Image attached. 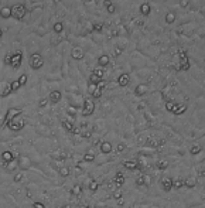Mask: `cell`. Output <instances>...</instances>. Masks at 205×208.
Wrapping results in <instances>:
<instances>
[{"label":"cell","mask_w":205,"mask_h":208,"mask_svg":"<svg viewBox=\"0 0 205 208\" xmlns=\"http://www.w3.org/2000/svg\"><path fill=\"white\" fill-rule=\"evenodd\" d=\"M101 79H102V78H99L98 75H95L94 72L89 75V84H98V82L101 81Z\"/></svg>","instance_id":"obj_26"},{"label":"cell","mask_w":205,"mask_h":208,"mask_svg":"<svg viewBox=\"0 0 205 208\" xmlns=\"http://www.w3.org/2000/svg\"><path fill=\"white\" fill-rule=\"evenodd\" d=\"M48 101H50V99H47V98H42V99H40L38 106H40V108H45V106H47V103H48Z\"/></svg>","instance_id":"obj_37"},{"label":"cell","mask_w":205,"mask_h":208,"mask_svg":"<svg viewBox=\"0 0 205 208\" xmlns=\"http://www.w3.org/2000/svg\"><path fill=\"white\" fill-rule=\"evenodd\" d=\"M113 183H115L116 188H122V186L125 184V176H123V173H120V171H118V173L115 174V178H113Z\"/></svg>","instance_id":"obj_14"},{"label":"cell","mask_w":205,"mask_h":208,"mask_svg":"<svg viewBox=\"0 0 205 208\" xmlns=\"http://www.w3.org/2000/svg\"><path fill=\"white\" fill-rule=\"evenodd\" d=\"M102 91H103V89L99 88L96 84H89V85H88V94H90V95H92V98H95V99L101 98V96H102Z\"/></svg>","instance_id":"obj_7"},{"label":"cell","mask_w":205,"mask_h":208,"mask_svg":"<svg viewBox=\"0 0 205 208\" xmlns=\"http://www.w3.org/2000/svg\"><path fill=\"white\" fill-rule=\"evenodd\" d=\"M79 136L83 139H90V136H92V129H90L88 125H81L79 127Z\"/></svg>","instance_id":"obj_10"},{"label":"cell","mask_w":205,"mask_h":208,"mask_svg":"<svg viewBox=\"0 0 205 208\" xmlns=\"http://www.w3.org/2000/svg\"><path fill=\"white\" fill-rule=\"evenodd\" d=\"M71 195H81L82 194V186H79V184H75L72 188H71Z\"/></svg>","instance_id":"obj_21"},{"label":"cell","mask_w":205,"mask_h":208,"mask_svg":"<svg viewBox=\"0 0 205 208\" xmlns=\"http://www.w3.org/2000/svg\"><path fill=\"white\" fill-rule=\"evenodd\" d=\"M54 157H55L57 160H59V162H62V160H65L66 157H68V154H66V152H61L58 156L55 154V156H54Z\"/></svg>","instance_id":"obj_35"},{"label":"cell","mask_w":205,"mask_h":208,"mask_svg":"<svg viewBox=\"0 0 205 208\" xmlns=\"http://www.w3.org/2000/svg\"><path fill=\"white\" fill-rule=\"evenodd\" d=\"M79 208H89V207H79Z\"/></svg>","instance_id":"obj_48"},{"label":"cell","mask_w":205,"mask_h":208,"mask_svg":"<svg viewBox=\"0 0 205 208\" xmlns=\"http://www.w3.org/2000/svg\"><path fill=\"white\" fill-rule=\"evenodd\" d=\"M13 92L11 89V82H0V96L6 98Z\"/></svg>","instance_id":"obj_8"},{"label":"cell","mask_w":205,"mask_h":208,"mask_svg":"<svg viewBox=\"0 0 205 208\" xmlns=\"http://www.w3.org/2000/svg\"><path fill=\"white\" fill-rule=\"evenodd\" d=\"M21 180H23V173H16L14 174V181H16V183H20Z\"/></svg>","instance_id":"obj_39"},{"label":"cell","mask_w":205,"mask_h":208,"mask_svg":"<svg viewBox=\"0 0 205 208\" xmlns=\"http://www.w3.org/2000/svg\"><path fill=\"white\" fill-rule=\"evenodd\" d=\"M103 6H105V9L108 10L109 14H113V13L116 11V6L112 3L111 0H105V2H103Z\"/></svg>","instance_id":"obj_19"},{"label":"cell","mask_w":205,"mask_h":208,"mask_svg":"<svg viewBox=\"0 0 205 208\" xmlns=\"http://www.w3.org/2000/svg\"><path fill=\"white\" fill-rule=\"evenodd\" d=\"M137 164H139L137 160H127V162L123 163V167L126 170H135V169H137Z\"/></svg>","instance_id":"obj_18"},{"label":"cell","mask_w":205,"mask_h":208,"mask_svg":"<svg viewBox=\"0 0 205 208\" xmlns=\"http://www.w3.org/2000/svg\"><path fill=\"white\" fill-rule=\"evenodd\" d=\"M66 112H68V115H70V116H77L78 109L75 108V106H68V109H66Z\"/></svg>","instance_id":"obj_30"},{"label":"cell","mask_w":205,"mask_h":208,"mask_svg":"<svg viewBox=\"0 0 205 208\" xmlns=\"http://www.w3.org/2000/svg\"><path fill=\"white\" fill-rule=\"evenodd\" d=\"M61 98H62V94H61L59 91H51V94H50V96H48L50 102H51L52 105L58 103L59 101H61Z\"/></svg>","instance_id":"obj_12"},{"label":"cell","mask_w":205,"mask_h":208,"mask_svg":"<svg viewBox=\"0 0 205 208\" xmlns=\"http://www.w3.org/2000/svg\"><path fill=\"white\" fill-rule=\"evenodd\" d=\"M28 64H30V67L33 68V70H40V68H42V65H44V60H42V57L38 53L35 54H31L30 55V61H28Z\"/></svg>","instance_id":"obj_3"},{"label":"cell","mask_w":205,"mask_h":208,"mask_svg":"<svg viewBox=\"0 0 205 208\" xmlns=\"http://www.w3.org/2000/svg\"><path fill=\"white\" fill-rule=\"evenodd\" d=\"M17 166H18V162H16V160H13L11 163H9L6 166V169H7V171H13V170H16L17 169Z\"/></svg>","instance_id":"obj_24"},{"label":"cell","mask_w":205,"mask_h":208,"mask_svg":"<svg viewBox=\"0 0 205 208\" xmlns=\"http://www.w3.org/2000/svg\"><path fill=\"white\" fill-rule=\"evenodd\" d=\"M140 13L144 14V16H147V14L150 13V6L147 3H143L142 6H140Z\"/></svg>","instance_id":"obj_22"},{"label":"cell","mask_w":205,"mask_h":208,"mask_svg":"<svg viewBox=\"0 0 205 208\" xmlns=\"http://www.w3.org/2000/svg\"><path fill=\"white\" fill-rule=\"evenodd\" d=\"M33 207H34V208H45V205L42 204V202H34V204H33Z\"/></svg>","instance_id":"obj_43"},{"label":"cell","mask_w":205,"mask_h":208,"mask_svg":"<svg viewBox=\"0 0 205 208\" xmlns=\"http://www.w3.org/2000/svg\"><path fill=\"white\" fill-rule=\"evenodd\" d=\"M20 82H18V79H16V81H13L11 82V89H13V92H16V91H18L20 89Z\"/></svg>","instance_id":"obj_34"},{"label":"cell","mask_w":205,"mask_h":208,"mask_svg":"<svg viewBox=\"0 0 205 208\" xmlns=\"http://www.w3.org/2000/svg\"><path fill=\"white\" fill-rule=\"evenodd\" d=\"M129 82H130V75L127 72H123L122 75L118 77V85L119 86H127Z\"/></svg>","instance_id":"obj_11"},{"label":"cell","mask_w":205,"mask_h":208,"mask_svg":"<svg viewBox=\"0 0 205 208\" xmlns=\"http://www.w3.org/2000/svg\"><path fill=\"white\" fill-rule=\"evenodd\" d=\"M109 62H111V57H109L108 54H103V55H101L99 58H98V64H99V67L101 68L108 67Z\"/></svg>","instance_id":"obj_16"},{"label":"cell","mask_w":205,"mask_h":208,"mask_svg":"<svg viewBox=\"0 0 205 208\" xmlns=\"http://www.w3.org/2000/svg\"><path fill=\"white\" fill-rule=\"evenodd\" d=\"M70 173H71L70 167H61V169H59V174H61L62 177H68Z\"/></svg>","instance_id":"obj_28"},{"label":"cell","mask_w":205,"mask_h":208,"mask_svg":"<svg viewBox=\"0 0 205 208\" xmlns=\"http://www.w3.org/2000/svg\"><path fill=\"white\" fill-rule=\"evenodd\" d=\"M95 75H98L99 78H103V75H105V71H103V68H95L94 71H92Z\"/></svg>","instance_id":"obj_32"},{"label":"cell","mask_w":205,"mask_h":208,"mask_svg":"<svg viewBox=\"0 0 205 208\" xmlns=\"http://www.w3.org/2000/svg\"><path fill=\"white\" fill-rule=\"evenodd\" d=\"M95 160V156L92 154V153H86V154L83 156V162H94Z\"/></svg>","instance_id":"obj_36"},{"label":"cell","mask_w":205,"mask_h":208,"mask_svg":"<svg viewBox=\"0 0 205 208\" xmlns=\"http://www.w3.org/2000/svg\"><path fill=\"white\" fill-rule=\"evenodd\" d=\"M144 92H146V85H143V84H140L139 86H137V88H136V95H143V94H144Z\"/></svg>","instance_id":"obj_27"},{"label":"cell","mask_w":205,"mask_h":208,"mask_svg":"<svg viewBox=\"0 0 205 208\" xmlns=\"http://www.w3.org/2000/svg\"><path fill=\"white\" fill-rule=\"evenodd\" d=\"M95 112V103L90 101V99H85L83 101V105H82V116H85V118H88V116H90L92 113Z\"/></svg>","instance_id":"obj_5"},{"label":"cell","mask_w":205,"mask_h":208,"mask_svg":"<svg viewBox=\"0 0 205 208\" xmlns=\"http://www.w3.org/2000/svg\"><path fill=\"white\" fill-rule=\"evenodd\" d=\"M136 183H137V186H142V184L146 183V181H144V174H143V176H140L139 178L136 180Z\"/></svg>","instance_id":"obj_40"},{"label":"cell","mask_w":205,"mask_h":208,"mask_svg":"<svg viewBox=\"0 0 205 208\" xmlns=\"http://www.w3.org/2000/svg\"><path fill=\"white\" fill-rule=\"evenodd\" d=\"M122 195H123L122 188H116L115 193H113V198H115V200H120V198H123Z\"/></svg>","instance_id":"obj_31"},{"label":"cell","mask_w":205,"mask_h":208,"mask_svg":"<svg viewBox=\"0 0 205 208\" xmlns=\"http://www.w3.org/2000/svg\"><path fill=\"white\" fill-rule=\"evenodd\" d=\"M21 62H23V53L21 51H14L11 53V61H10V67L13 70H18L21 67Z\"/></svg>","instance_id":"obj_4"},{"label":"cell","mask_w":205,"mask_h":208,"mask_svg":"<svg viewBox=\"0 0 205 208\" xmlns=\"http://www.w3.org/2000/svg\"><path fill=\"white\" fill-rule=\"evenodd\" d=\"M112 150H113V146H112L111 142H102L101 143V152L103 154H109Z\"/></svg>","instance_id":"obj_17"},{"label":"cell","mask_w":205,"mask_h":208,"mask_svg":"<svg viewBox=\"0 0 205 208\" xmlns=\"http://www.w3.org/2000/svg\"><path fill=\"white\" fill-rule=\"evenodd\" d=\"M102 30H103V24H102V23H95V24H92V31L101 33Z\"/></svg>","instance_id":"obj_25"},{"label":"cell","mask_w":205,"mask_h":208,"mask_svg":"<svg viewBox=\"0 0 205 208\" xmlns=\"http://www.w3.org/2000/svg\"><path fill=\"white\" fill-rule=\"evenodd\" d=\"M122 53H123V48H120L119 46H116L115 47V55H120Z\"/></svg>","instance_id":"obj_42"},{"label":"cell","mask_w":205,"mask_h":208,"mask_svg":"<svg viewBox=\"0 0 205 208\" xmlns=\"http://www.w3.org/2000/svg\"><path fill=\"white\" fill-rule=\"evenodd\" d=\"M0 17L2 18H9L11 17V7H3L2 10H0Z\"/></svg>","instance_id":"obj_20"},{"label":"cell","mask_w":205,"mask_h":208,"mask_svg":"<svg viewBox=\"0 0 205 208\" xmlns=\"http://www.w3.org/2000/svg\"><path fill=\"white\" fill-rule=\"evenodd\" d=\"M125 150H126V145H125V143H119V145L116 146V153H118V154L123 153Z\"/></svg>","instance_id":"obj_33"},{"label":"cell","mask_w":205,"mask_h":208,"mask_svg":"<svg viewBox=\"0 0 205 208\" xmlns=\"http://www.w3.org/2000/svg\"><path fill=\"white\" fill-rule=\"evenodd\" d=\"M163 187L168 190V188H170V181H168V180H163Z\"/></svg>","instance_id":"obj_44"},{"label":"cell","mask_w":205,"mask_h":208,"mask_svg":"<svg viewBox=\"0 0 205 208\" xmlns=\"http://www.w3.org/2000/svg\"><path fill=\"white\" fill-rule=\"evenodd\" d=\"M2 35H3V30L0 28V38H2Z\"/></svg>","instance_id":"obj_47"},{"label":"cell","mask_w":205,"mask_h":208,"mask_svg":"<svg viewBox=\"0 0 205 208\" xmlns=\"http://www.w3.org/2000/svg\"><path fill=\"white\" fill-rule=\"evenodd\" d=\"M71 55H72L74 60H82L83 57H85V51L82 48H79V47H75L71 51Z\"/></svg>","instance_id":"obj_15"},{"label":"cell","mask_w":205,"mask_h":208,"mask_svg":"<svg viewBox=\"0 0 205 208\" xmlns=\"http://www.w3.org/2000/svg\"><path fill=\"white\" fill-rule=\"evenodd\" d=\"M62 30H64V24L61 23V21H58V23H55V24H54V31H55V33H58V34H59Z\"/></svg>","instance_id":"obj_29"},{"label":"cell","mask_w":205,"mask_h":208,"mask_svg":"<svg viewBox=\"0 0 205 208\" xmlns=\"http://www.w3.org/2000/svg\"><path fill=\"white\" fill-rule=\"evenodd\" d=\"M61 123H62V126L65 127V130H68L70 133L79 134V127H75V125H74L72 122H70V120H66V119H62L61 120Z\"/></svg>","instance_id":"obj_9"},{"label":"cell","mask_w":205,"mask_h":208,"mask_svg":"<svg viewBox=\"0 0 205 208\" xmlns=\"http://www.w3.org/2000/svg\"><path fill=\"white\" fill-rule=\"evenodd\" d=\"M88 187H89L90 191H94V193H95V191L99 188V183H98L96 180H90V181H89V186H88Z\"/></svg>","instance_id":"obj_23"},{"label":"cell","mask_w":205,"mask_h":208,"mask_svg":"<svg viewBox=\"0 0 205 208\" xmlns=\"http://www.w3.org/2000/svg\"><path fill=\"white\" fill-rule=\"evenodd\" d=\"M10 61H11V54H7V55L4 57V64H6V65H10Z\"/></svg>","instance_id":"obj_41"},{"label":"cell","mask_w":205,"mask_h":208,"mask_svg":"<svg viewBox=\"0 0 205 208\" xmlns=\"http://www.w3.org/2000/svg\"><path fill=\"white\" fill-rule=\"evenodd\" d=\"M9 129L10 130H13V132H18V130H21L23 127L26 126V119L21 115H17V116H14L13 119L9 122Z\"/></svg>","instance_id":"obj_1"},{"label":"cell","mask_w":205,"mask_h":208,"mask_svg":"<svg viewBox=\"0 0 205 208\" xmlns=\"http://www.w3.org/2000/svg\"><path fill=\"white\" fill-rule=\"evenodd\" d=\"M18 82H20V85L23 86V85H26V82H27V75L23 74L20 78H18Z\"/></svg>","instance_id":"obj_38"},{"label":"cell","mask_w":205,"mask_h":208,"mask_svg":"<svg viewBox=\"0 0 205 208\" xmlns=\"http://www.w3.org/2000/svg\"><path fill=\"white\" fill-rule=\"evenodd\" d=\"M17 115H21V110L18 109V108H9V110H7V113H6V116H4V122L2 125H3V126H7V125H9V122H10L14 116H17Z\"/></svg>","instance_id":"obj_6"},{"label":"cell","mask_w":205,"mask_h":208,"mask_svg":"<svg viewBox=\"0 0 205 208\" xmlns=\"http://www.w3.org/2000/svg\"><path fill=\"white\" fill-rule=\"evenodd\" d=\"M57 208H71L70 205H59V207H57Z\"/></svg>","instance_id":"obj_46"},{"label":"cell","mask_w":205,"mask_h":208,"mask_svg":"<svg viewBox=\"0 0 205 208\" xmlns=\"http://www.w3.org/2000/svg\"><path fill=\"white\" fill-rule=\"evenodd\" d=\"M116 201H118V205H119V207H122V205L125 204V200H123V198H120V200H116Z\"/></svg>","instance_id":"obj_45"},{"label":"cell","mask_w":205,"mask_h":208,"mask_svg":"<svg viewBox=\"0 0 205 208\" xmlns=\"http://www.w3.org/2000/svg\"><path fill=\"white\" fill-rule=\"evenodd\" d=\"M27 14V9L23 3H18V4H14L11 7V16H13L16 20H23L24 16Z\"/></svg>","instance_id":"obj_2"},{"label":"cell","mask_w":205,"mask_h":208,"mask_svg":"<svg viewBox=\"0 0 205 208\" xmlns=\"http://www.w3.org/2000/svg\"><path fill=\"white\" fill-rule=\"evenodd\" d=\"M2 160H3V166L6 167L9 163H11L14 160V154L11 152H9V150H6V152L2 153Z\"/></svg>","instance_id":"obj_13"}]
</instances>
